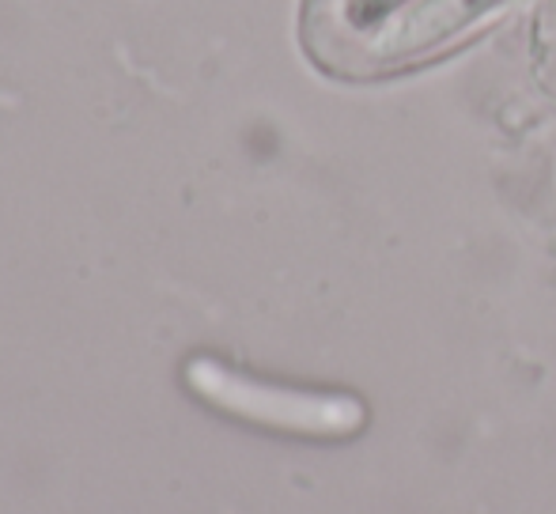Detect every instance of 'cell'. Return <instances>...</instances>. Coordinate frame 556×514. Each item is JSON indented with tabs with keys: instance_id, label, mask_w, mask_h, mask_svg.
<instances>
[{
	"instance_id": "1",
	"label": "cell",
	"mask_w": 556,
	"mask_h": 514,
	"mask_svg": "<svg viewBox=\"0 0 556 514\" xmlns=\"http://www.w3.org/2000/svg\"><path fill=\"white\" fill-rule=\"evenodd\" d=\"M186 386L205 404L239 416L247 424H262L273 432L292 435H344L359 424V409L344 397H323V394H295V389L265 386L257 378H247L239 371L224 368L216 360L186 363Z\"/></svg>"
}]
</instances>
